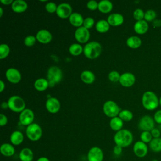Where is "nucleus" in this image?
I'll return each instance as SVG.
<instances>
[{
	"label": "nucleus",
	"mask_w": 161,
	"mask_h": 161,
	"mask_svg": "<svg viewBox=\"0 0 161 161\" xmlns=\"http://www.w3.org/2000/svg\"><path fill=\"white\" fill-rule=\"evenodd\" d=\"M113 139L116 145L124 148L130 146L132 143L133 136L130 130L121 129L116 133Z\"/></svg>",
	"instance_id": "f257e3e1"
},
{
	"label": "nucleus",
	"mask_w": 161,
	"mask_h": 161,
	"mask_svg": "<svg viewBox=\"0 0 161 161\" xmlns=\"http://www.w3.org/2000/svg\"><path fill=\"white\" fill-rule=\"evenodd\" d=\"M122 147H121L119 145H116L114 146V147L113 148V153L115 155H120L121 153H122Z\"/></svg>",
	"instance_id": "49530a36"
},
{
	"label": "nucleus",
	"mask_w": 161,
	"mask_h": 161,
	"mask_svg": "<svg viewBox=\"0 0 161 161\" xmlns=\"http://www.w3.org/2000/svg\"><path fill=\"white\" fill-rule=\"evenodd\" d=\"M144 16L145 13L142 9H136L133 12V17L136 20H137V21L143 20V19L144 18Z\"/></svg>",
	"instance_id": "e433bc0d"
},
{
	"label": "nucleus",
	"mask_w": 161,
	"mask_h": 161,
	"mask_svg": "<svg viewBox=\"0 0 161 161\" xmlns=\"http://www.w3.org/2000/svg\"><path fill=\"white\" fill-rule=\"evenodd\" d=\"M110 128L114 131H119L123 126V121L119 117L113 118L109 122Z\"/></svg>",
	"instance_id": "a878e982"
},
{
	"label": "nucleus",
	"mask_w": 161,
	"mask_h": 161,
	"mask_svg": "<svg viewBox=\"0 0 161 161\" xmlns=\"http://www.w3.org/2000/svg\"><path fill=\"white\" fill-rule=\"evenodd\" d=\"M82 81L86 84H92L95 80L94 74L89 70H84L80 74Z\"/></svg>",
	"instance_id": "cd10ccee"
},
{
	"label": "nucleus",
	"mask_w": 161,
	"mask_h": 161,
	"mask_svg": "<svg viewBox=\"0 0 161 161\" xmlns=\"http://www.w3.org/2000/svg\"><path fill=\"white\" fill-rule=\"evenodd\" d=\"M19 158L21 161H32L33 159V152L29 148H24L20 151Z\"/></svg>",
	"instance_id": "5701e85b"
},
{
	"label": "nucleus",
	"mask_w": 161,
	"mask_h": 161,
	"mask_svg": "<svg viewBox=\"0 0 161 161\" xmlns=\"http://www.w3.org/2000/svg\"><path fill=\"white\" fill-rule=\"evenodd\" d=\"M157 14L155 11L153 9H148L145 13V16H144V19L146 21H153V20L155 19Z\"/></svg>",
	"instance_id": "f704fd0d"
},
{
	"label": "nucleus",
	"mask_w": 161,
	"mask_h": 161,
	"mask_svg": "<svg viewBox=\"0 0 161 161\" xmlns=\"http://www.w3.org/2000/svg\"><path fill=\"white\" fill-rule=\"evenodd\" d=\"M102 50L101 44L97 42H91L87 43L84 48L83 52L84 55L89 59H94L97 58Z\"/></svg>",
	"instance_id": "7ed1b4c3"
},
{
	"label": "nucleus",
	"mask_w": 161,
	"mask_h": 161,
	"mask_svg": "<svg viewBox=\"0 0 161 161\" xmlns=\"http://www.w3.org/2000/svg\"><path fill=\"white\" fill-rule=\"evenodd\" d=\"M149 147L154 152H161V138H153L149 143Z\"/></svg>",
	"instance_id": "7c9ffc66"
},
{
	"label": "nucleus",
	"mask_w": 161,
	"mask_h": 161,
	"mask_svg": "<svg viewBox=\"0 0 161 161\" xmlns=\"http://www.w3.org/2000/svg\"><path fill=\"white\" fill-rule=\"evenodd\" d=\"M113 9V4L108 0H102L98 3V9L103 13H109Z\"/></svg>",
	"instance_id": "b1692460"
},
{
	"label": "nucleus",
	"mask_w": 161,
	"mask_h": 161,
	"mask_svg": "<svg viewBox=\"0 0 161 161\" xmlns=\"http://www.w3.org/2000/svg\"><path fill=\"white\" fill-rule=\"evenodd\" d=\"M47 111L51 113H56L60 109V101L55 97L48 98L45 103Z\"/></svg>",
	"instance_id": "dca6fc26"
},
{
	"label": "nucleus",
	"mask_w": 161,
	"mask_h": 161,
	"mask_svg": "<svg viewBox=\"0 0 161 161\" xmlns=\"http://www.w3.org/2000/svg\"><path fill=\"white\" fill-rule=\"evenodd\" d=\"M0 152L5 157H11L15 153V148L11 144L5 143L1 145Z\"/></svg>",
	"instance_id": "412c9836"
},
{
	"label": "nucleus",
	"mask_w": 161,
	"mask_h": 161,
	"mask_svg": "<svg viewBox=\"0 0 161 161\" xmlns=\"http://www.w3.org/2000/svg\"><path fill=\"white\" fill-rule=\"evenodd\" d=\"M103 112L107 116L113 118L119 115L120 109L113 101H107L103 105Z\"/></svg>",
	"instance_id": "0eeeda50"
},
{
	"label": "nucleus",
	"mask_w": 161,
	"mask_h": 161,
	"mask_svg": "<svg viewBox=\"0 0 161 161\" xmlns=\"http://www.w3.org/2000/svg\"><path fill=\"white\" fill-rule=\"evenodd\" d=\"M26 135L31 141H38L42 135V128L37 123H32L26 127Z\"/></svg>",
	"instance_id": "423d86ee"
},
{
	"label": "nucleus",
	"mask_w": 161,
	"mask_h": 161,
	"mask_svg": "<svg viewBox=\"0 0 161 161\" xmlns=\"http://www.w3.org/2000/svg\"><path fill=\"white\" fill-rule=\"evenodd\" d=\"M10 52L9 47L7 44L3 43L0 45V58L3 59L7 57Z\"/></svg>",
	"instance_id": "72a5a7b5"
},
{
	"label": "nucleus",
	"mask_w": 161,
	"mask_h": 161,
	"mask_svg": "<svg viewBox=\"0 0 161 161\" xmlns=\"http://www.w3.org/2000/svg\"><path fill=\"white\" fill-rule=\"evenodd\" d=\"M126 45L131 48H138L142 45V40L138 36H132L127 39Z\"/></svg>",
	"instance_id": "bb28decb"
},
{
	"label": "nucleus",
	"mask_w": 161,
	"mask_h": 161,
	"mask_svg": "<svg viewBox=\"0 0 161 161\" xmlns=\"http://www.w3.org/2000/svg\"><path fill=\"white\" fill-rule=\"evenodd\" d=\"M135 31L140 35L145 33L148 30V25L145 20H141L136 21L134 25Z\"/></svg>",
	"instance_id": "aec40b11"
},
{
	"label": "nucleus",
	"mask_w": 161,
	"mask_h": 161,
	"mask_svg": "<svg viewBox=\"0 0 161 161\" xmlns=\"http://www.w3.org/2000/svg\"><path fill=\"white\" fill-rule=\"evenodd\" d=\"M21 124L23 126H29L32 124L34 120V113L30 109H25L21 113L19 117Z\"/></svg>",
	"instance_id": "1a4fd4ad"
},
{
	"label": "nucleus",
	"mask_w": 161,
	"mask_h": 161,
	"mask_svg": "<svg viewBox=\"0 0 161 161\" xmlns=\"http://www.w3.org/2000/svg\"><path fill=\"white\" fill-rule=\"evenodd\" d=\"M36 161H50V160L46 157H41L38 158Z\"/></svg>",
	"instance_id": "3c124183"
},
{
	"label": "nucleus",
	"mask_w": 161,
	"mask_h": 161,
	"mask_svg": "<svg viewBox=\"0 0 161 161\" xmlns=\"http://www.w3.org/2000/svg\"><path fill=\"white\" fill-rule=\"evenodd\" d=\"M24 139L23 133L19 131H14L10 135L11 143L14 145H20Z\"/></svg>",
	"instance_id": "393cba45"
},
{
	"label": "nucleus",
	"mask_w": 161,
	"mask_h": 161,
	"mask_svg": "<svg viewBox=\"0 0 161 161\" xmlns=\"http://www.w3.org/2000/svg\"><path fill=\"white\" fill-rule=\"evenodd\" d=\"M36 40L42 43H48L51 42L52 39V35L51 33L47 30H40L36 35Z\"/></svg>",
	"instance_id": "f3484780"
},
{
	"label": "nucleus",
	"mask_w": 161,
	"mask_h": 161,
	"mask_svg": "<svg viewBox=\"0 0 161 161\" xmlns=\"http://www.w3.org/2000/svg\"><path fill=\"white\" fill-rule=\"evenodd\" d=\"M94 25V20L92 18L87 17L84 20L83 23V26L85 27L87 29H89L92 28Z\"/></svg>",
	"instance_id": "a19ab883"
},
{
	"label": "nucleus",
	"mask_w": 161,
	"mask_h": 161,
	"mask_svg": "<svg viewBox=\"0 0 161 161\" xmlns=\"http://www.w3.org/2000/svg\"><path fill=\"white\" fill-rule=\"evenodd\" d=\"M48 86V81L43 78H39L36 79L34 83L35 88L38 91H43L46 90Z\"/></svg>",
	"instance_id": "c85d7f7f"
},
{
	"label": "nucleus",
	"mask_w": 161,
	"mask_h": 161,
	"mask_svg": "<svg viewBox=\"0 0 161 161\" xmlns=\"http://www.w3.org/2000/svg\"><path fill=\"white\" fill-rule=\"evenodd\" d=\"M159 104L161 106V97L159 99Z\"/></svg>",
	"instance_id": "6e6d98bb"
},
{
	"label": "nucleus",
	"mask_w": 161,
	"mask_h": 161,
	"mask_svg": "<svg viewBox=\"0 0 161 161\" xmlns=\"http://www.w3.org/2000/svg\"><path fill=\"white\" fill-rule=\"evenodd\" d=\"M153 119L158 124H159V125L161 124V109L157 111L155 113L154 116H153Z\"/></svg>",
	"instance_id": "c03bdc74"
},
{
	"label": "nucleus",
	"mask_w": 161,
	"mask_h": 161,
	"mask_svg": "<svg viewBox=\"0 0 161 161\" xmlns=\"http://www.w3.org/2000/svg\"><path fill=\"white\" fill-rule=\"evenodd\" d=\"M4 88H5V84L2 80H0V92H3Z\"/></svg>",
	"instance_id": "8fccbe9b"
},
{
	"label": "nucleus",
	"mask_w": 161,
	"mask_h": 161,
	"mask_svg": "<svg viewBox=\"0 0 161 161\" xmlns=\"http://www.w3.org/2000/svg\"><path fill=\"white\" fill-rule=\"evenodd\" d=\"M69 21L72 25L75 27H80L84 23V19L82 15L78 13H73L70 16Z\"/></svg>",
	"instance_id": "4be33fe9"
},
{
	"label": "nucleus",
	"mask_w": 161,
	"mask_h": 161,
	"mask_svg": "<svg viewBox=\"0 0 161 161\" xmlns=\"http://www.w3.org/2000/svg\"><path fill=\"white\" fill-rule=\"evenodd\" d=\"M75 38L76 40L80 43H86L90 38L89 31L85 27L80 26L75 30Z\"/></svg>",
	"instance_id": "f8f14e48"
},
{
	"label": "nucleus",
	"mask_w": 161,
	"mask_h": 161,
	"mask_svg": "<svg viewBox=\"0 0 161 161\" xmlns=\"http://www.w3.org/2000/svg\"><path fill=\"white\" fill-rule=\"evenodd\" d=\"M152 25L155 28L161 26V20L159 19H155L152 21Z\"/></svg>",
	"instance_id": "de8ad7c7"
},
{
	"label": "nucleus",
	"mask_w": 161,
	"mask_h": 161,
	"mask_svg": "<svg viewBox=\"0 0 161 161\" xmlns=\"http://www.w3.org/2000/svg\"><path fill=\"white\" fill-rule=\"evenodd\" d=\"M8 108L16 113H21L25 109V102L18 96H12L8 101Z\"/></svg>",
	"instance_id": "39448f33"
},
{
	"label": "nucleus",
	"mask_w": 161,
	"mask_h": 161,
	"mask_svg": "<svg viewBox=\"0 0 161 161\" xmlns=\"http://www.w3.org/2000/svg\"><path fill=\"white\" fill-rule=\"evenodd\" d=\"M109 24L108 22L104 19H101L98 21L96 24V29L99 33L107 32L109 29Z\"/></svg>",
	"instance_id": "c756f323"
},
{
	"label": "nucleus",
	"mask_w": 161,
	"mask_h": 161,
	"mask_svg": "<svg viewBox=\"0 0 161 161\" xmlns=\"http://www.w3.org/2000/svg\"><path fill=\"white\" fill-rule=\"evenodd\" d=\"M3 8L1 7L0 8V17H1L3 16Z\"/></svg>",
	"instance_id": "864d4df0"
},
{
	"label": "nucleus",
	"mask_w": 161,
	"mask_h": 161,
	"mask_svg": "<svg viewBox=\"0 0 161 161\" xmlns=\"http://www.w3.org/2000/svg\"><path fill=\"white\" fill-rule=\"evenodd\" d=\"M133 113L128 110V109H124L120 111L119 113V117L125 121H130L133 118Z\"/></svg>",
	"instance_id": "473e14b6"
},
{
	"label": "nucleus",
	"mask_w": 161,
	"mask_h": 161,
	"mask_svg": "<svg viewBox=\"0 0 161 161\" xmlns=\"http://www.w3.org/2000/svg\"><path fill=\"white\" fill-rule=\"evenodd\" d=\"M158 128V129L160 130V131L161 132V124L158 126V128Z\"/></svg>",
	"instance_id": "5fc2aeb1"
},
{
	"label": "nucleus",
	"mask_w": 161,
	"mask_h": 161,
	"mask_svg": "<svg viewBox=\"0 0 161 161\" xmlns=\"http://www.w3.org/2000/svg\"><path fill=\"white\" fill-rule=\"evenodd\" d=\"M150 133H151V135H152V136L153 138H160V135H161V132L160 131V130L157 128H154L153 129H152L150 131Z\"/></svg>",
	"instance_id": "37998d69"
},
{
	"label": "nucleus",
	"mask_w": 161,
	"mask_h": 161,
	"mask_svg": "<svg viewBox=\"0 0 161 161\" xmlns=\"http://www.w3.org/2000/svg\"><path fill=\"white\" fill-rule=\"evenodd\" d=\"M72 7L68 3H61L57 6V15L62 19L69 18L70 16L72 14Z\"/></svg>",
	"instance_id": "9b49d317"
},
{
	"label": "nucleus",
	"mask_w": 161,
	"mask_h": 161,
	"mask_svg": "<svg viewBox=\"0 0 161 161\" xmlns=\"http://www.w3.org/2000/svg\"><path fill=\"white\" fill-rule=\"evenodd\" d=\"M6 77L8 80L13 84L18 83L21 79L19 71L14 68H9L6 72Z\"/></svg>",
	"instance_id": "4468645a"
},
{
	"label": "nucleus",
	"mask_w": 161,
	"mask_h": 161,
	"mask_svg": "<svg viewBox=\"0 0 161 161\" xmlns=\"http://www.w3.org/2000/svg\"><path fill=\"white\" fill-rule=\"evenodd\" d=\"M0 2L4 5H9L10 4H12V3H13V0H0Z\"/></svg>",
	"instance_id": "09e8293b"
},
{
	"label": "nucleus",
	"mask_w": 161,
	"mask_h": 161,
	"mask_svg": "<svg viewBox=\"0 0 161 161\" xmlns=\"http://www.w3.org/2000/svg\"><path fill=\"white\" fill-rule=\"evenodd\" d=\"M36 40V38L35 36L28 35L24 40V43L26 47H32L34 45Z\"/></svg>",
	"instance_id": "4c0bfd02"
},
{
	"label": "nucleus",
	"mask_w": 161,
	"mask_h": 161,
	"mask_svg": "<svg viewBox=\"0 0 161 161\" xmlns=\"http://www.w3.org/2000/svg\"><path fill=\"white\" fill-rule=\"evenodd\" d=\"M107 21L111 26H118L123 24L124 21V18L121 14L113 13L108 17Z\"/></svg>",
	"instance_id": "a211bd4d"
},
{
	"label": "nucleus",
	"mask_w": 161,
	"mask_h": 161,
	"mask_svg": "<svg viewBox=\"0 0 161 161\" xmlns=\"http://www.w3.org/2000/svg\"><path fill=\"white\" fill-rule=\"evenodd\" d=\"M47 79L49 86L52 87L60 82L62 79V72L61 69L56 66L50 67L47 72Z\"/></svg>",
	"instance_id": "20e7f679"
},
{
	"label": "nucleus",
	"mask_w": 161,
	"mask_h": 161,
	"mask_svg": "<svg viewBox=\"0 0 161 161\" xmlns=\"http://www.w3.org/2000/svg\"><path fill=\"white\" fill-rule=\"evenodd\" d=\"M87 7L91 11H94L97 8H98V3L96 1L91 0L87 3Z\"/></svg>",
	"instance_id": "79ce46f5"
},
{
	"label": "nucleus",
	"mask_w": 161,
	"mask_h": 161,
	"mask_svg": "<svg viewBox=\"0 0 161 161\" xmlns=\"http://www.w3.org/2000/svg\"><path fill=\"white\" fill-rule=\"evenodd\" d=\"M152 138L153 137L151 135L150 131H142V133L140 135L141 141L145 143H149L153 139Z\"/></svg>",
	"instance_id": "c9c22d12"
},
{
	"label": "nucleus",
	"mask_w": 161,
	"mask_h": 161,
	"mask_svg": "<svg viewBox=\"0 0 161 161\" xmlns=\"http://www.w3.org/2000/svg\"><path fill=\"white\" fill-rule=\"evenodd\" d=\"M57 9V6L56 4L53 2H49L45 5V9L48 13H53L54 12H56Z\"/></svg>",
	"instance_id": "ea45409f"
},
{
	"label": "nucleus",
	"mask_w": 161,
	"mask_h": 161,
	"mask_svg": "<svg viewBox=\"0 0 161 161\" xmlns=\"http://www.w3.org/2000/svg\"><path fill=\"white\" fill-rule=\"evenodd\" d=\"M1 108H3V109H6L7 108H8V102H7V103L3 102V103L1 104Z\"/></svg>",
	"instance_id": "603ef678"
},
{
	"label": "nucleus",
	"mask_w": 161,
	"mask_h": 161,
	"mask_svg": "<svg viewBox=\"0 0 161 161\" xmlns=\"http://www.w3.org/2000/svg\"><path fill=\"white\" fill-rule=\"evenodd\" d=\"M142 103L143 106L146 109L152 111L158 107L159 100L154 92L150 91H148L144 92L143 94Z\"/></svg>",
	"instance_id": "f03ea898"
},
{
	"label": "nucleus",
	"mask_w": 161,
	"mask_h": 161,
	"mask_svg": "<svg viewBox=\"0 0 161 161\" xmlns=\"http://www.w3.org/2000/svg\"><path fill=\"white\" fill-rule=\"evenodd\" d=\"M119 82L123 87H129L135 84V77L132 73L126 72L121 75Z\"/></svg>",
	"instance_id": "2eb2a0df"
},
{
	"label": "nucleus",
	"mask_w": 161,
	"mask_h": 161,
	"mask_svg": "<svg viewBox=\"0 0 161 161\" xmlns=\"http://www.w3.org/2000/svg\"><path fill=\"white\" fill-rule=\"evenodd\" d=\"M138 126L143 131H150L154 128L155 121L150 116L145 115L140 119Z\"/></svg>",
	"instance_id": "6e6552de"
},
{
	"label": "nucleus",
	"mask_w": 161,
	"mask_h": 161,
	"mask_svg": "<svg viewBox=\"0 0 161 161\" xmlns=\"http://www.w3.org/2000/svg\"><path fill=\"white\" fill-rule=\"evenodd\" d=\"M7 123H8L7 117L3 114H0V125L1 126H3L6 125Z\"/></svg>",
	"instance_id": "a18cd8bd"
},
{
	"label": "nucleus",
	"mask_w": 161,
	"mask_h": 161,
	"mask_svg": "<svg viewBox=\"0 0 161 161\" xmlns=\"http://www.w3.org/2000/svg\"><path fill=\"white\" fill-rule=\"evenodd\" d=\"M88 161H103L104 154L103 150L98 147H93L89 149L87 155Z\"/></svg>",
	"instance_id": "9d476101"
},
{
	"label": "nucleus",
	"mask_w": 161,
	"mask_h": 161,
	"mask_svg": "<svg viewBox=\"0 0 161 161\" xmlns=\"http://www.w3.org/2000/svg\"><path fill=\"white\" fill-rule=\"evenodd\" d=\"M28 8L27 3L23 0H16L13 1L11 4V8L15 13H23Z\"/></svg>",
	"instance_id": "6ab92c4d"
},
{
	"label": "nucleus",
	"mask_w": 161,
	"mask_h": 161,
	"mask_svg": "<svg viewBox=\"0 0 161 161\" xmlns=\"http://www.w3.org/2000/svg\"><path fill=\"white\" fill-rule=\"evenodd\" d=\"M121 75L116 71H111L108 74V79L111 82H116L119 80Z\"/></svg>",
	"instance_id": "58836bf2"
},
{
	"label": "nucleus",
	"mask_w": 161,
	"mask_h": 161,
	"mask_svg": "<svg viewBox=\"0 0 161 161\" xmlns=\"http://www.w3.org/2000/svg\"><path fill=\"white\" fill-rule=\"evenodd\" d=\"M148 146L147 144L141 140L135 142L133 148L135 155L140 158L145 157L148 153Z\"/></svg>",
	"instance_id": "ddd939ff"
},
{
	"label": "nucleus",
	"mask_w": 161,
	"mask_h": 161,
	"mask_svg": "<svg viewBox=\"0 0 161 161\" xmlns=\"http://www.w3.org/2000/svg\"><path fill=\"white\" fill-rule=\"evenodd\" d=\"M69 50L71 55L74 56H78L83 52V48L80 44L73 43L70 46Z\"/></svg>",
	"instance_id": "2f4dec72"
}]
</instances>
